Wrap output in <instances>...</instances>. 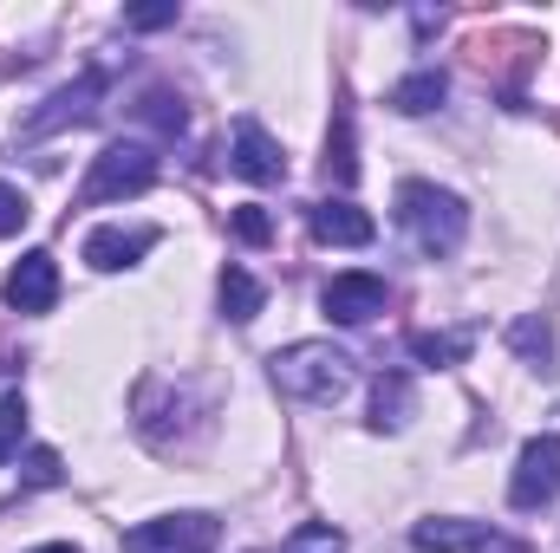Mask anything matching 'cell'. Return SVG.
<instances>
[{
  "mask_svg": "<svg viewBox=\"0 0 560 553\" xmlns=\"http://www.w3.org/2000/svg\"><path fill=\"white\" fill-rule=\"evenodd\" d=\"M398 228L411 235L423 261H450L469 235V209H463V196H450L436 183H405L398 189Z\"/></svg>",
  "mask_w": 560,
  "mask_h": 553,
  "instance_id": "cell-2",
  "label": "cell"
},
{
  "mask_svg": "<svg viewBox=\"0 0 560 553\" xmlns=\"http://www.w3.org/2000/svg\"><path fill=\"white\" fill-rule=\"evenodd\" d=\"M222 548V521L189 508V515H163L125 534V553H215Z\"/></svg>",
  "mask_w": 560,
  "mask_h": 553,
  "instance_id": "cell-5",
  "label": "cell"
},
{
  "mask_svg": "<svg viewBox=\"0 0 560 553\" xmlns=\"http://www.w3.org/2000/svg\"><path fill=\"white\" fill-rule=\"evenodd\" d=\"M20 436H26V398L7 391V398H0V462L20 456Z\"/></svg>",
  "mask_w": 560,
  "mask_h": 553,
  "instance_id": "cell-20",
  "label": "cell"
},
{
  "mask_svg": "<svg viewBox=\"0 0 560 553\" xmlns=\"http://www.w3.org/2000/svg\"><path fill=\"white\" fill-rule=\"evenodd\" d=\"M509 345H515L528 365L555 372V326H548V319H535V313H528V319H515V326H509Z\"/></svg>",
  "mask_w": 560,
  "mask_h": 553,
  "instance_id": "cell-17",
  "label": "cell"
},
{
  "mask_svg": "<svg viewBox=\"0 0 560 553\" xmlns=\"http://www.w3.org/2000/svg\"><path fill=\"white\" fill-rule=\"evenodd\" d=\"M138 118H143V125H156L163 138H176V131H183V105H176L170 92H150V98L138 105Z\"/></svg>",
  "mask_w": 560,
  "mask_h": 553,
  "instance_id": "cell-23",
  "label": "cell"
},
{
  "mask_svg": "<svg viewBox=\"0 0 560 553\" xmlns=\"http://www.w3.org/2000/svg\"><path fill=\"white\" fill-rule=\"evenodd\" d=\"M411 411H418V385H411L405 372H385V378L372 385V423H378V430H405Z\"/></svg>",
  "mask_w": 560,
  "mask_h": 553,
  "instance_id": "cell-13",
  "label": "cell"
},
{
  "mask_svg": "<svg viewBox=\"0 0 560 553\" xmlns=\"http://www.w3.org/2000/svg\"><path fill=\"white\" fill-rule=\"evenodd\" d=\"M319 306H326L332 326H365L372 313H385V280L378 274H332L326 293H319Z\"/></svg>",
  "mask_w": 560,
  "mask_h": 553,
  "instance_id": "cell-9",
  "label": "cell"
},
{
  "mask_svg": "<svg viewBox=\"0 0 560 553\" xmlns=\"http://www.w3.org/2000/svg\"><path fill=\"white\" fill-rule=\"evenodd\" d=\"M280 553H352V548H346V534H339V528L306 521V528H293V534H287V548H280Z\"/></svg>",
  "mask_w": 560,
  "mask_h": 553,
  "instance_id": "cell-19",
  "label": "cell"
},
{
  "mask_svg": "<svg viewBox=\"0 0 560 553\" xmlns=\"http://www.w3.org/2000/svg\"><path fill=\"white\" fill-rule=\"evenodd\" d=\"M268 372H275V391L300 398V404H339V398L352 391V378H359L352 352H339L332 339H300V345H287V352L268 358Z\"/></svg>",
  "mask_w": 560,
  "mask_h": 553,
  "instance_id": "cell-1",
  "label": "cell"
},
{
  "mask_svg": "<svg viewBox=\"0 0 560 553\" xmlns=\"http://www.w3.org/2000/svg\"><path fill=\"white\" fill-rule=\"evenodd\" d=\"M33 553H79V548H66V541H52V548H33Z\"/></svg>",
  "mask_w": 560,
  "mask_h": 553,
  "instance_id": "cell-26",
  "label": "cell"
},
{
  "mask_svg": "<svg viewBox=\"0 0 560 553\" xmlns=\"http://www.w3.org/2000/svg\"><path fill=\"white\" fill-rule=\"evenodd\" d=\"M150 183H156V150L138 143V138H118V143H105V150L92 156V176H85V189H79V209L143 196Z\"/></svg>",
  "mask_w": 560,
  "mask_h": 553,
  "instance_id": "cell-3",
  "label": "cell"
},
{
  "mask_svg": "<svg viewBox=\"0 0 560 553\" xmlns=\"http://www.w3.org/2000/svg\"><path fill=\"white\" fill-rule=\"evenodd\" d=\"M229 163H235V176H248V183H287V156H280V143L268 138L255 118H235Z\"/></svg>",
  "mask_w": 560,
  "mask_h": 553,
  "instance_id": "cell-11",
  "label": "cell"
},
{
  "mask_svg": "<svg viewBox=\"0 0 560 553\" xmlns=\"http://www.w3.org/2000/svg\"><path fill=\"white\" fill-rule=\"evenodd\" d=\"M26 222H33V202H26L13 183H0V235H20Z\"/></svg>",
  "mask_w": 560,
  "mask_h": 553,
  "instance_id": "cell-24",
  "label": "cell"
},
{
  "mask_svg": "<svg viewBox=\"0 0 560 553\" xmlns=\"http://www.w3.org/2000/svg\"><path fill=\"white\" fill-rule=\"evenodd\" d=\"M125 20H131L138 33H150V26H170V20H176V0H156V7H131Z\"/></svg>",
  "mask_w": 560,
  "mask_h": 553,
  "instance_id": "cell-25",
  "label": "cell"
},
{
  "mask_svg": "<svg viewBox=\"0 0 560 553\" xmlns=\"http://www.w3.org/2000/svg\"><path fill=\"white\" fill-rule=\"evenodd\" d=\"M7 306L13 313H52L59 306V261L52 255H20L13 274H7Z\"/></svg>",
  "mask_w": 560,
  "mask_h": 553,
  "instance_id": "cell-10",
  "label": "cell"
},
{
  "mask_svg": "<svg viewBox=\"0 0 560 553\" xmlns=\"http://www.w3.org/2000/svg\"><path fill=\"white\" fill-rule=\"evenodd\" d=\"M326 176L346 189V183H359V156H352V118L339 111L332 118V138H326Z\"/></svg>",
  "mask_w": 560,
  "mask_h": 553,
  "instance_id": "cell-18",
  "label": "cell"
},
{
  "mask_svg": "<svg viewBox=\"0 0 560 553\" xmlns=\"http://www.w3.org/2000/svg\"><path fill=\"white\" fill-rule=\"evenodd\" d=\"M150 242H156V228H92L85 235V261L98 274H118V268H131V261L150 255Z\"/></svg>",
  "mask_w": 560,
  "mask_h": 553,
  "instance_id": "cell-12",
  "label": "cell"
},
{
  "mask_svg": "<svg viewBox=\"0 0 560 553\" xmlns=\"http://www.w3.org/2000/svg\"><path fill=\"white\" fill-rule=\"evenodd\" d=\"M98 98H105V79L98 72H85V79H72L66 92H52L26 125H20V138H46V131H66V125H85L92 111H98Z\"/></svg>",
  "mask_w": 560,
  "mask_h": 553,
  "instance_id": "cell-7",
  "label": "cell"
},
{
  "mask_svg": "<svg viewBox=\"0 0 560 553\" xmlns=\"http://www.w3.org/2000/svg\"><path fill=\"white\" fill-rule=\"evenodd\" d=\"M59 475H66L59 449H26V462H20V482H26V489H52Z\"/></svg>",
  "mask_w": 560,
  "mask_h": 553,
  "instance_id": "cell-22",
  "label": "cell"
},
{
  "mask_svg": "<svg viewBox=\"0 0 560 553\" xmlns=\"http://www.w3.org/2000/svg\"><path fill=\"white\" fill-rule=\"evenodd\" d=\"M411 548L418 553H528V541L515 534H495L489 521H456V515H436L411 528Z\"/></svg>",
  "mask_w": 560,
  "mask_h": 553,
  "instance_id": "cell-6",
  "label": "cell"
},
{
  "mask_svg": "<svg viewBox=\"0 0 560 553\" xmlns=\"http://www.w3.org/2000/svg\"><path fill=\"white\" fill-rule=\"evenodd\" d=\"M306 228H313V242H326V248H372L378 242V222L359 209V202H313L306 209Z\"/></svg>",
  "mask_w": 560,
  "mask_h": 553,
  "instance_id": "cell-8",
  "label": "cell"
},
{
  "mask_svg": "<svg viewBox=\"0 0 560 553\" xmlns=\"http://www.w3.org/2000/svg\"><path fill=\"white\" fill-rule=\"evenodd\" d=\"M443 98H450V79H443V72H430V66L392 85V111H405V118H423V111H436Z\"/></svg>",
  "mask_w": 560,
  "mask_h": 553,
  "instance_id": "cell-14",
  "label": "cell"
},
{
  "mask_svg": "<svg viewBox=\"0 0 560 553\" xmlns=\"http://www.w3.org/2000/svg\"><path fill=\"white\" fill-rule=\"evenodd\" d=\"M560 495V430L548 436H528L522 456H515V482H509V508L515 515H541Z\"/></svg>",
  "mask_w": 560,
  "mask_h": 553,
  "instance_id": "cell-4",
  "label": "cell"
},
{
  "mask_svg": "<svg viewBox=\"0 0 560 553\" xmlns=\"http://www.w3.org/2000/svg\"><path fill=\"white\" fill-rule=\"evenodd\" d=\"M261 306H268V286L248 274V268H222V313L235 319V326H248V319H261Z\"/></svg>",
  "mask_w": 560,
  "mask_h": 553,
  "instance_id": "cell-15",
  "label": "cell"
},
{
  "mask_svg": "<svg viewBox=\"0 0 560 553\" xmlns=\"http://www.w3.org/2000/svg\"><path fill=\"white\" fill-rule=\"evenodd\" d=\"M469 352H476V332H411L418 365H463Z\"/></svg>",
  "mask_w": 560,
  "mask_h": 553,
  "instance_id": "cell-16",
  "label": "cell"
},
{
  "mask_svg": "<svg viewBox=\"0 0 560 553\" xmlns=\"http://www.w3.org/2000/svg\"><path fill=\"white\" fill-rule=\"evenodd\" d=\"M229 228H235V242H248V248H268V242H275V215H268V209H255V202H242Z\"/></svg>",
  "mask_w": 560,
  "mask_h": 553,
  "instance_id": "cell-21",
  "label": "cell"
}]
</instances>
